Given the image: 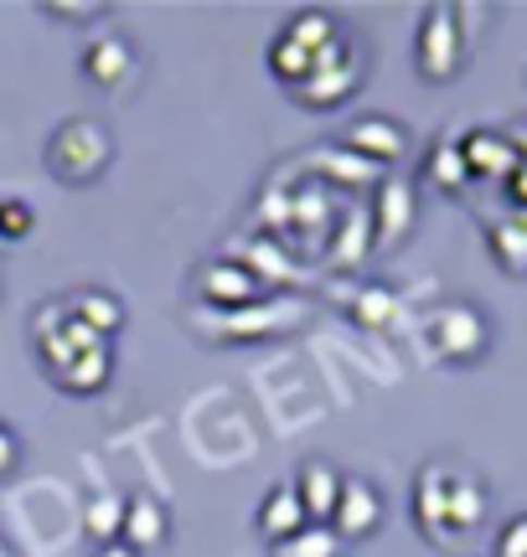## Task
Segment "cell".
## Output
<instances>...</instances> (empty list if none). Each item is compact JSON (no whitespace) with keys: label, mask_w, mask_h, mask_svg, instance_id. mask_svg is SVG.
<instances>
[{"label":"cell","mask_w":527,"mask_h":557,"mask_svg":"<svg viewBox=\"0 0 527 557\" xmlns=\"http://www.w3.org/2000/svg\"><path fill=\"white\" fill-rule=\"evenodd\" d=\"M114 160V139L99 120H68L47 145V165L52 176L68 181V186H88V181L103 176V165Z\"/></svg>","instance_id":"6da1fadb"},{"label":"cell","mask_w":527,"mask_h":557,"mask_svg":"<svg viewBox=\"0 0 527 557\" xmlns=\"http://www.w3.org/2000/svg\"><path fill=\"white\" fill-rule=\"evenodd\" d=\"M429 341H434V351L445 361H476L491 346V325L476 305L450 299V305H440V310L429 315Z\"/></svg>","instance_id":"7a4b0ae2"},{"label":"cell","mask_w":527,"mask_h":557,"mask_svg":"<svg viewBox=\"0 0 527 557\" xmlns=\"http://www.w3.org/2000/svg\"><path fill=\"white\" fill-rule=\"evenodd\" d=\"M301 320H305L301 299H259L248 310H233V315H218V320H192V325L218 341H259V336H274V331H290Z\"/></svg>","instance_id":"3957f363"},{"label":"cell","mask_w":527,"mask_h":557,"mask_svg":"<svg viewBox=\"0 0 527 557\" xmlns=\"http://www.w3.org/2000/svg\"><path fill=\"white\" fill-rule=\"evenodd\" d=\"M192 284H197L203 305H212V315H233V310H248L264 299V284L233 259H207Z\"/></svg>","instance_id":"277c9868"},{"label":"cell","mask_w":527,"mask_h":557,"mask_svg":"<svg viewBox=\"0 0 527 557\" xmlns=\"http://www.w3.org/2000/svg\"><path fill=\"white\" fill-rule=\"evenodd\" d=\"M419 73L429 83H450L461 73V21L455 5H429L419 26Z\"/></svg>","instance_id":"5b68a950"},{"label":"cell","mask_w":527,"mask_h":557,"mask_svg":"<svg viewBox=\"0 0 527 557\" xmlns=\"http://www.w3.org/2000/svg\"><path fill=\"white\" fill-rule=\"evenodd\" d=\"M378 521H383V496H378V485L363 475H346L342 500H336V511H331V532L342 542H363L378 532Z\"/></svg>","instance_id":"8992f818"},{"label":"cell","mask_w":527,"mask_h":557,"mask_svg":"<svg viewBox=\"0 0 527 557\" xmlns=\"http://www.w3.org/2000/svg\"><path fill=\"white\" fill-rule=\"evenodd\" d=\"M414 212H419V201H414V186L408 181H378V197H372V248H399L408 238V227H414Z\"/></svg>","instance_id":"52a82bcc"},{"label":"cell","mask_w":527,"mask_h":557,"mask_svg":"<svg viewBox=\"0 0 527 557\" xmlns=\"http://www.w3.org/2000/svg\"><path fill=\"white\" fill-rule=\"evenodd\" d=\"M342 470L331 465V459H305L301 475H295V500H301L305 521H316V527H331V511H336V500H342Z\"/></svg>","instance_id":"ba28073f"},{"label":"cell","mask_w":527,"mask_h":557,"mask_svg":"<svg viewBox=\"0 0 527 557\" xmlns=\"http://www.w3.org/2000/svg\"><path fill=\"white\" fill-rule=\"evenodd\" d=\"M342 150H352V156L372 160V165H393V160L408 150V135L399 120H383V114H367V120L346 124V135L336 139Z\"/></svg>","instance_id":"9c48e42d"},{"label":"cell","mask_w":527,"mask_h":557,"mask_svg":"<svg viewBox=\"0 0 527 557\" xmlns=\"http://www.w3.org/2000/svg\"><path fill=\"white\" fill-rule=\"evenodd\" d=\"M445 500H450V470L445 465H425L414 480V521L434 547H450V521H445Z\"/></svg>","instance_id":"30bf717a"},{"label":"cell","mask_w":527,"mask_h":557,"mask_svg":"<svg viewBox=\"0 0 527 557\" xmlns=\"http://www.w3.org/2000/svg\"><path fill=\"white\" fill-rule=\"evenodd\" d=\"M171 537V517H166V506L150 491H135V496L124 500V521H120V542L130 553H156L166 547Z\"/></svg>","instance_id":"8fae6325"},{"label":"cell","mask_w":527,"mask_h":557,"mask_svg":"<svg viewBox=\"0 0 527 557\" xmlns=\"http://www.w3.org/2000/svg\"><path fill=\"white\" fill-rule=\"evenodd\" d=\"M233 253H238L233 263H244V269L259 278V284H264V278H269V284H305V269L290 259V253H284V243L269 238V233L238 238V243H233Z\"/></svg>","instance_id":"7c38bea8"},{"label":"cell","mask_w":527,"mask_h":557,"mask_svg":"<svg viewBox=\"0 0 527 557\" xmlns=\"http://www.w3.org/2000/svg\"><path fill=\"white\" fill-rule=\"evenodd\" d=\"M357 83H363V62L346 58L336 67H310V78L301 88H290V94H295L301 109H336V103H346L357 94Z\"/></svg>","instance_id":"4fadbf2b"},{"label":"cell","mask_w":527,"mask_h":557,"mask_svg":"<svg viewBox=\"0 0 527 557\" xmlns=\"http://www.w3.org/2000/svg\"><path fill=\"white\" fill-rule=\"evenodd\" d=\"M305 171H316L321 186H346V191L378 186V181H383V165L352 156V150H342V145H326V150H316V156H305Z\"/></svg>","instance_id":"5bb4252c"},{"label":"cell","mask_w":527,"mask_h":557,"mask_svg":"<svg viewBox=\"0 0 527 557\" xmlns=\"http://www.w3.org/2000/svg\"><path fill=\"white\" fill-rule=\"evenodd\" d=\"M461 156H466V171L481 181H512L517 171V150H512L507 135H497V129H470L461 139Z\"/></svg>","instance_id":"9a60e30c"},{"label":"cell","mask_w":527,"mask_h":557,"mask_svg":"<svg viewBox=\"0 0 527 557\" xmlns=\"http://www.w3.org/2000/svg\"><path fill=\"white\" fill-rule=\"evenodd\" d=\"M135 67V47L120 37V32H103L83 47V73L99 83V88H120V78Z\"/></svg>","instance_id":"2e32d148"},{"label":"cell","mask_w":527,"mask_h":557,"mask_svg":"<svg viewBox=\"0 0 527 557\" xmlns=\"http://www.w3.org/2000/svg\"><path fill=\"white\" fill-rule=\"evenodd\" d=\"M254 527H259V537L269 542V547L284 542V537H295V532L305 527V511H301V500H295V491H290V485H274V491L259 500Z\"/></svg>","instance_id":"e0dca14e"},{"label":"cell","mask_w":527,"mask_h":557,"mask_svg":"<svg viewBox=\"0 0 527 557\" xmlns=\"http://www.w3.org/2000/svg\"><path fill=\"white\" fill-rule=\"evenodd\" d=\"M109 372H114V357H109V346H103V351H83V357H73L52 382H58L62 393H73V398H94V393L109 387Z\"/></svg>","instance_id":"ac0fdd59"},{"label":"cell","mask_w":527,"mask_h":557,"mask_svg":"<svg viewBox=\"0 0 527 557\" xmlns=\"http://www.w3.org/2000/svg\"><path fill=\"white\" fill-rule=\"evenodd\" d=\"M68 315H78L88 331H99L103 341L124 331V305L120 295H109V289H78V295L68 299Z\"/></svg>","instance_id":"d6986e66"},{"label":"cell","mask_w":527,"mask_h":557,"mask_svg":"<svg viewBox=\"0 0 527 557\" xmlns=\"http://www.w3.org/2000/svg\"><path fill=\"white\" fill-rule=\"evenodd\" d=\"M450 532H470L487 521V485L476 475H450V500H445Z\"/></svg>","instance_id":"ffe728a7"},{"label":"cell","mask_w":527,"mask_h":557,"mask_svg":"<svg viewBox=\"0 0 527 557\" xmlns=\"http://www.w3.org/2000/svg\"><path fill=\"white\" fill-rule=\"evenodd\" d=\"M367 248H372V218L363 207H346L342 227H331V238H326V253H331V263H357Z\"/></svg>","instance_id":"44dd1931"},{"label":"cell","mask_w":527,"mask_h":557,"mask_svg":"<svg viewBox=\"0 0 527 557\" xmlns=\"http://www.w3.org/2000/svg\"><path fill=\"white\" fill-rule=\"evenodd\" d=\"M284 41H295L301 52H321V47H331V41L342 37V26H336V16L331 11H295V16L284 21V32H280Z\"/></svg>","instance_id":"7402d4cb"},{"label":"cell","mask_w":527,"mask_h":557,"mask_svg":"<svg viewBox=\"0 0 527 557\" xmlns=\"http://www.w3.org/2000/svg\"><path fill=\"white\" fill-rule=\"evenodd\" d=\"M425 176H429V186H440V191H466L470 171H466V156H461V139L445 135L434 150H429Z\"/></svg>","instance_id":"603a6c76"},{"label":"cell","mask_w":527,"mask_h":557,"mask_svg":"<svg viewBox=\"0 0 527 557\" xmlns=\"http://www.w3.org/2000/svg\"><path fill=\"white\" fill-rule=\"evenodd\" d=\"M120 521H124V500L99 485L88 496V511H83V532L99 542V547H109V542H120Z\"/></svg>","instance_id":"cb8c5ba5"},{"label":"cell","mask_w":527,"mask_h":557,"mask_svg":"<svg viewBox=\"0 0 527 557\" xmlns=\"http://www.w3.org/2000/svg\"><path fill=\"white\" fill-rule=\"evenodd\" d=\"M342 547H346V542L336 537L331 527H316V521H305L295 537L274 542L269 553H274V557H342Z\"/></svg>","instance_id":"d4e9b609"},{"label":"cell","mask_w":527,"mask_h":557,"mask_svg":"<svg viewBox=\"0 0 527 557\" xmlns=\"http://www.w3.org/2000/svg\"><path fill=\"white\" fill-rule=\"evenodd\" d=\"M352 315H357V325H367V331H383V325L399 320V295L383 289V284H367V289L352 295Z\"/></svg>","instance_id":"484cf974"},{"label":"cell","mask_w":527,"mask_h":557,"mask_svg":"<svg viewBox=\"0 0 527 557\" xmlns=\"http://www.w3.org/2000/svg\"><path fill=\"white\" fill-rule=\"evenodd\" d=\"M487 243H491V259L502 263L507 274H527V233L512 218L507 222H491Z\"/></svg>","instance_id":"4316f807"},{"label":"cell","mask_w":527,"mask_h":557,"mask_svg":"<svg viewBox=\"0 0 527 557\" xmlns=\"http://www.w3.org/2000/svg\"><path fill=\"white\" fill-rule=\"evenodd\" d=\"M269 73H274L284 88H301V83L310 78V52H301L295 41L274 37V41H269Z\"/></svg>","instance_id":"83f0119b"},{"label":"cell","mask_w":527,"mask_h":557,"mask_svg":"<svg viewBox=\"0 0 527 557\" xmlns=\"http://www.w3.org/2000/svg\"><path fill=\"white\" fill-rule=\"evenodd\" d=\"M32 227H37V212H32V207H26V201H0V238L5 243H21L26 238V233H32Z\"/></svg>","instance_id":"f1b7e54d"},{"label":"cell","mask_w":527,"mask_h":557,"mask_svg":"<svg viewBox=\"0 0 527 557\" xmlns=\"http://www.w3.org/2000/svg\"><path fill=\"white\" fill-rule=\"evenodd\" d=\"M62 341H68V346H73L78 357H83V351H103V346H109V341H103L99 331H88V325H83L78 315H68V320H62Z\"/></svg>","instance_id":"f546056e"},{"label":"cell","mask_w":527,"mask_h":557,"mask_svg":"<svg viewBox=\"0 0 527 557\" xmlns=\"http://www.w3.org/2000/svg\"><path fill=\"white\" fill-rule=\"evenodd\" d=\"M497 557H527V517H512L497 537Z\"/></svg>","instance_id":"4dcf8cb0"},{"label":"cell","mask_w":527,"mask_h":557,"mask_svg":"<svg viewBox=\"0 0 527 557\" xmlns=\"http://www.w3.org/2000/svg\"><path fill=\"white\" fill-rule=\"evenodd\" d=\"M16 459H21V444H16V434H11V429L0 423V480H5V475H11V470H16Z\"/></svg>","instance_id":"1f68e13d"},{"label":"cell","mask_w":527,"mask_h":557,"mask_svg":"<svg viewBox=\"0 0 527 557\" xmlns=\"http://www.w3.org/2000/svg\"><path fill=\"white\" fill-rule=\"evenodd\" d=\"M507 197H512V212H517V207H527V171H523V165L512 171V181H507Z\"/></svg>","instance_id":"d6a6232c"},{"label":"cell","mask_w":527,"mask_h":557,"mask_svg":"<svg viewBox=\"0 0 527 557\" xmlns=\"http://www.w3.org/2000/svg\"><path fill=\"white\" fill-rule=\"evenodd\" d=\"M47 11L52 16H99L103 5H62V0H47Z\"/></svg>","instance_id":"836d02e7"},{"label":"cell","mask_w":527,"mask_h":557,"mask_svg":"<svg viewBox=\"0 0 527 557\" xmlns=\"http://www.w3.org/2000/svg\"><path fill=\"white\" fill-rule=\"evenodd\" d=\"M507 139H512V150H517V165L527 171V124H512Z\"/></svg>","instance_id":"e575fe53"},{"label":"cell","mask_w":527,"mask_h":557,"mask_svg":"<svg viewBox=\"0 0 527 557\" xmlns=\"http://www.w3.org/2000/svg\"><path fill=\"white\" fill-rule=\"evenodd\" d=\"M99 557H140V553H130L124 542H109V547H99Z\"/></svg>","instance_id":"d590c367"},{"label":"cell","mask_w":527,"mask_h":557,"mask_svg":"<svg viewBox=\"0 0 527 557\" xmlns=\"http://www.w3.org/2000/svg\"><path fill=\"white\" fill-rule=\"evenodd\" d=\"M512 222H517V227L527 233V207H517V212H512Z\"/></svg>","instance_id":"8d00e7d4"},{"label":"cell","mask_w":527,"mask_h":557,"mask_svg":"<svg viewBox=\"0 0 527 557\" xmlns=\"http://www.w3.org/2000/svg\"><path fill=\"white\" fill-rule=\"evenodd\" d=\"M0 557H11V547H5V537H0Z\"/></svg>","instance_id":"74e56055"}]
</instances>
